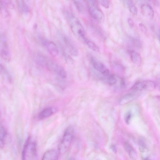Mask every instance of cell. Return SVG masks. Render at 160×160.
Here are the masks:
<instances>
[{"label":"cell","mask_w":160,"mask_h":160,"mask_svg":"<svg viewBox=\"0 0 160 160\" xmlns=\"http://www.w3.org/2000/svg\"><path fill=\"white\" fill-rule=\"evenodd\" d=\"M140 150L141 152H144L147 149V145L143 138H140L138 140Z\"/></svg>","instance_id":"cell-23"},{"label":"cell","mask_w":160,"mask_h":160,"mask_svg":"<svg viewBox=\"0 0 160 160\" xmlns=\"http://www.w3.org/2000/svg\"><path fill=\"white\" fill-rule=\"evenodd\" d=\"M130 11L134 15H136L138 14V9L136 7L134 3L130 5L129 7Z\"/></svg>","instance_id":"cell-25"},{"label":"cell","mask_w":160,"mask_h":160,"mask_svg":"<svg viewBox=\"0 0 160 160\" xmlns=\"http://www.w3.org/2000/svg\"><path fill=\"white\" fill-rule=\"evenodd\" d=\"M139 26L140 30L142 32H143L144 33H146L147 30L146 28V27L143 24L141 23L139 24Z\"/></svg>","instance_id":"cell-30"},{"label":"cell","mask_w":160,"mask_h":160,"mask_svg":"<svg viewBox=\"0 0 160 160\" xmlns=\"http://www.w3.org/2000/svg\"><path fill=\"white\" fill-rule=\"evenodd\" d=\"M1 55L3 59L9 61L11 57L7 41L5 35L2 34L1 38Z\"/></svg>","instance_id":"cell-6"},{"label":"cell","mask_w":160,"mask_h":160,"mask_svg":"<svg viewBox=\"0 0 160 160\" xmlns=\"http://www.w3.org/2000/svg\"><path fill=\"white\" fill-rule=\"evenodd\" d=\"M128 23L129 26L131 28H133L134 27V21L131 18H129L128 19Z\"/></svg>","instance_id":"cell-31"},{"label":"cell","mask_w":160,"mask_h":160,"mask_svg":"<svg viewBox=\"0 0 160 160\" xmlns=\"http://www.w3.org/2000/svg\"><path fill=\"white\" fill-rule=\"evenodd\" d=\"M137 97L135 93H131L124 95L120 99L119 103L121 105H124L132 101Z\"/></svg>","instance_id":"cell-17"},{"label":"cell","mask_w":160,"mask_h":160,"mask_svg":"<svg viewBox=\"0 0 160 160\" xmlns=\"http://www.w3.org/2000/svg\"><path fill=\"white\" fill-rule=\"evenodd\" d=\"M155 83L151 81L145 80L135 84L131 89L134 91H151L155 88Z\"/></svg>","instance_id":"cell-5"},{"label":"cell","mask_w":160,"mask_h":160,"mask_svg":"<svg viewBox=\"0 0 160 160\" xmlns=\"http://www.w3.org/2000/svg\"><path fill=\"white\" fill-rule=\"evenodd\" d=\"M90 61L96 70L100 72L105 76L107 77L109 76V70L103 63L92 56L90 57Z\"/></svg>","instance_id":"cell-9"},{"label":"cell","mask_w":160,"mask_h":160,"mask_svg":"<svg viewBox=\"0 0 160 160\" xmlns=\"http://www.w3.org/2000/svg\"><path fill=\"white\" fill-rule=\"evenodd\" d=\"M131 117L132 113L130 111L127 112L125 118V122L127 124H129L130 123Z\"/></svg>","instance_id":"cell-28"},{"label":"cell","mask_w":160,"mask_h":160,"mask_svg":"<svg viewBox=\"0 0 160 160\" xmlns=\"http://www.w3.org/2000/svg\"><path fill=\"white\" fill-rule=\"evenodd\" d=\"M74 3L78 11L81 14H84L85 9L83 3L80 1H74Z\"/></svg>","instance_id":"cell-22"},{"label":"cell","mask_w":160,"mask_h":160,"mask_svg":"<svg viewBox=\"0 0 160 160\" xmlns=\"http://www.w3.org/2000/svg\"><path fill=\"white\" fill-rule=\"evenodd\" d=\"M132 42L134 45L137 47H140L141 45L140 42L136 39L133 38L132 39Z\"/></svg>","instance_id":"cell-29"},{"label":"cell","mask_w":160,"mask_h":160,"mask_svg":"<svg viewBox=\"0 0 160 160\" xmlns=\"http://www.w3.org/2000/svg\"><path fill=\"white\" fill-rule=\"evenodd\" d=\"M47 68L63 79H65L67 77L65 70L62 67L54 62L49 60Z\"/></svg>","instance_id":"cell-7"},{"label":"cell","mask_w":160,"mask_h":160,"mask_svg":"<svg viewBox=\"0 0 160 160\" xmlns=\"http://www.w3.org/2000/svg\"><path fill=\"white\" fill-rule=\"evenodd\" d=\"M62 40L70 54L74 56H78L79 55L78 50L70 39L65 36H63L62 37Z\"/></svg>","instance_id":"cell-10"},{"label":"cell","mask_w":160,"mask_h":160,"mask_svg":"<svg viewBox=\"0 0 160 160\" xmlns=\"http://www.w3.org/2000/svg\"><path fill=\"white\" fill-rule=\"evenodd\" d=\"M111 149L114 153H116L117 148L115 145L113 144L111 145Z\"/></svg>","instance_id":"cell-32"},{"label":"cell","mask_w":160,"mask_h":160,"mask_svg":"<svg viewBox=\"0 0 160 160\" xmlns=\"http://www.w3.org/2000/svg\"><path fill=\"white\" fill-rule=\"evenodd\" d=\"M34 59L35 63L38 65L47 68L49 60L45 56L36 53L34 55Z\"/></svg>","instance_id":"cell-13"},{"label":"cell","mask_w":160,"mask_h":160,"mask_svg":"<svg viewBox=\"0 0 160 160\" xmlns=\"http://www.w3.org/2000/svg\"><path fill=\"white\" fill-rule=\"evenodd\" d=\"M99 3L104 7L106 9L109 8L110 5L109 1L107 0H101L98 1Z\"/></svg>","instance_id":"cell-26"},{"label":"cell","mask_w":160,"mask_h":160,"mask_svg":"<svg viewBox=\"0 0 160 160\" xmlns=\"http://www.w3.org/2000/svg\"><path fill=\"white\" fill-rule=\"evenodd\" d=\"M142 15L148 19H152L154 16V11L152 7L148 4L142 5L141 8Z\"/></svg>","instance_id":"cell-11"},{"label":"cell","mask_w":160,"mask_h":160,"mask_svg":"<svg viewBox=\"0 0 160 160\" xmlns=\"http://www.w3.org/2000/svg\"><path fill=\"white\" fill-rule=\"evenodd\" d=\"M40 41L42 45L50 54L54 56L58 55L59 50L54 42L42 38L40 39Z\"/></svg>","instance_id":"cell-8"},{"label":"cell","mask_w":160,"mask_h":160,"mask_svg":"<svg viewBox=\"0 0 160 160\" xmlns=\"http://www.w3.org/2000/svg\"><path fill=\"white\" fill-rule=\"evenodd\" d=\"M124 148L131 159L134 160H136L137 159L138 157L137 153L129 142H126L124 144Z\"/></svg>","instance_id":"cell-15"},{"label":"cell","mask_w":160,"mask_h":160,"mask_svg":"<svg viewBox=\"0 0 160 160\" xmlns=\"http://www.w3.org/2000/svg\"><path fill=\"white\" fill-rule=\"evenodd\" d=\"M74 133V129L72 126L68 127L65 130L59 145V151L60 154H65L69 150L73 140Z\"/></svg>","instance_id":"cell-3"},{"label":"cell","mask_w":160,"mask_h":160,"mask_svg":"<svg viewBox=\"0 0 160 160\" xmlns=\"http://www.w3.org/2000/svg\"><path fill=\"white\" fill-rule=\"evenodd\" d=\"M131 61L135 64L140 65L142 62V59L140 55L138 53L132 50H129L128 51Z\"/></svg>","instance_id":"cell-16"},{"label":"cell","mask_w":160,"mask_h":160,"mask_svg":"<svg viewBox=\"0 0 160 160\" xmlns=\"http://www.w3.org/2000/svg\"><path fill=\"white\" fill-rule=\"evenodd\" d=\"M144 160H150V159H149V158H145L144 159Z\"/></svg>","instance_id":"cell-33"},{"label":"cell","mask_w":160,"mask_h":160,"mask_svg":"<svg viewBox=\"0 0 160 160\" xmlns=\"http://www.w3.org/2000/svg\"><path fill=\"white\" fill-rule=\"evenodd\" d=\"M18 5L20 12L24 14L29 13L30 9L29 7L24 1H18Z\"/></svg>","instance_id":"cell-18"},{"label":"cell","mask_w":160,"mask_h":160,"mask_svg":"<svg viewBox=\"0 0 160 160\" xmlns=\"http://www.w3.org/2000/svg\"><path fill=\"white\" fill-rule=\"evenodd\" d=\"M58 159L57 152L55 150L51 149L45 153L41 160H58Z\"/></svg>","instance_id":"cell-14"},{"label":"cell","mask_w":160,"mask_h":160,"mask_svg":"<svg viewBox=\"0 0 160 160\" xmlns=\"http://www.w3.org/2000/svg\"><path fill=\"white\" fill-rule=\"evenodd\" d=\"M57 111L54 107H49L41 111L38 115V118L40 120L52 116Z\"/></svg>","instance_id":"cell-12"},{"label":"cell","mask_w":160,"mask_h":160,"mask_svg":"<svg viewBox=\"0 0 160 160\" xmlns=\"http://www.w3.org/2000/svg\"><path fill=\"white\" fill-rule=\"evenodd\" d=\"M37 155L36 142L32 141L30 137H28L23 149L22 160H36Z\"/></svg>","instance_id":"cell-2"},{"label":"cell","mask_w":160,"mask_h":160,"mask_svg":"<svg viewBox=\"0 0 160 160\" xmlns=\"http://www.w3.org/2000/svg\"><path fill=\"white\" fill-rule=\"evenodd\" d=\"M86 1L88 5L89 13L91 16L98 21H101L103 20L104 14L99 8L97 1Z\"/></svg>","instance_id":"cell-4"},{"label":"cell","mask_w":160,"mask_h":160,"mask_svg":"<svg viewBox=\"0 0 160 160\" xmlns=\"http://www.w3.org/2000/svg\"><path fill=\"white\" fill-rule=\"evenodd\" d=\"M7 136V132L5 128L1 126L0 129V138H1V147L3 148L4 147Z\"/></svg>","instance_id":"cell-19"},{"label":"cell","mask_w":160,"mask_h":160,"mask_svg":"<svg viewBox=\"0 0 160 160\" xmlns=\"http://www.w3.org/2000/svg\"><path fill=\"white\" fill-rule=\"evenodd\" d=\"M108 81L110 84L113 85L116 84L117 80L114 76L111 74L109 77Z\"/></svg>","instance_id":"cell-27"},{"label":"cell","mask_w":160,"mask_h":160,"mask_svg":"<svg viewBox=\"0 0 160 160\" xmlns=\"http://www.w3.org/2000/svg\"><path fill=\"white\" fill-rule=\"evenodd\" d=\"M62 53L63 58L67 63L70 64H72L73 63V60L72 57L63 49L62 50Z\"/></svg>","instance_id":"cell-24"},{"label":"cell","mask_w":160,"mask_h":160,"mask_svg":"<svg viewBox=\"0 0 160 160\" xmlns=\"http://www.w3.org/2000/svg\"><path fill=\"white\" fill-rule=\"evenodd\" d=\"M0 5H1V12L2 16L4 18L7 17L9 15V13L7 8V6L3 3L2 0L0 1Z\"/></svg>","instance_id":"cell-21"},{"label":"cell","mask_w":160,"mask_h":160,"mask_svg":"<svg viewBox=\"0 0 160 160\" xmlns=\"http://www.w3.org/2000/svg\"><path fill=\"white\" fill-rule=\"evenodd\" d=\"M159 40H160V38H159Z\"/></svg>","instance_id":"cell-34"},{"label":"cell","mask_w":160,"mask_h":160,"mask_svg":"<svg viewBox=\"0 0 160 160\" xmlns=\"http://www.w3.org/2000/svg\"><path fill=\"white\" fill-rule=\"evenodd\" d=\"M65 15L73 34L78 38L84 42L86 38L84 27L80 21L68 11L65 12Z\"/></svg>","instance_id":"cell-1"},{"label":"cell","mask_w":160,"mask_h":160,"mask_svg":"<svg viewBox=\"0 0 160 160\" xmlns=\"http://www.w3.org/2000/svg\"><path fill=\"white\" fill-rule=\"evenodd\" d=\"M88 47L95 52H99V49L98 46L94 42L86 38L84 41Z\"/></svg>","instance_id":"cell-20"}]
</instances>
